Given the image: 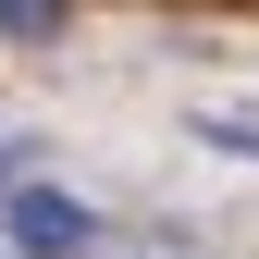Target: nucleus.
Masks as SVG:
<instances>
[{
  "instance_id": "nucleus-1",
  "label": "nucleus",
  "mask_w": 259,
  "mask_h": 259,
  "mask_svg": "<svg viewBox=\"0 0 259 259\" xmlns=\"http://www.w3.org/2000/svg\"><path fill=\"white\" fill-rule=\"evenodd\" d=\"M0 235H13L25 259H74V247H99V210H87V198H62V185H13Z\"/></svg>"
},
{
  "instance_id": "nucleus-2",
  "label": "nucleus",
  "mask_w": 259,
  "mask_h": 259,
  "mask_svg": "<svg viewBox=\"0 0 259 259\" xmlns=\"http://www.w3.org/2000/svg\"><path fill=\"white\" fill-rule=\"evenodd\" d=\"M0 37H62V13L50 0H0Z\"/></svg>"
},
{
  "instance_id": "nucleus-3",
  "label": "nucleus",
  "mask_w": 259,
  "mask_h": 259,
  "mask_svg": "<svg viewBox=\"0 0 259 259\" xmlns=\"http://www.w3.org/2000/svg\"><path fill=\"white\" fill-rule=\"evenodd\" d=\"M0 185H25V148H0Z\"/></svg>"
}]
</instances>
